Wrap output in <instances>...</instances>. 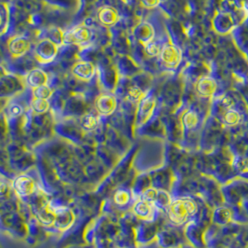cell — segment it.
Returning <instances> with one entry per match:
<instances>
[{
  "label": "cell",
  "mask_w": 248,
  "mask_h": 248,
  "mask_svg": "<svg viewBox=\"0 0 248 248\" xmlns=\"http://www.w3.org/2000/svg\"><path fill=\"white\" fill-rule=\"evenodd\" d=\"M25 81L15 74H2L0 79V96L2 98L14 97L25 89Z\"/></svg>",
  "instance_id": "1"
},
{
  "label": "cell",
  "mask_w": 248,
  "mask_h": 248,
  "mask_svg": "<svg viewBox=\"0 0 248 248\" xmlns=\"http://www.w3.org/2000/svg\"><path fill=\"white\" fill-rule=\"evenodd\" d=\"M94 36L93 30L90 26L81 24L64 33L63 44L84 46L90 44Z\"/></svg>",
  "instance_id": "2"
},
{
  "label": "cell",
  "mask_w": 248,
  "mask_h": 248,
  "mask_svg": "<svg viewBox=\"0 0 248 248\" xmlns=\"http://www.w3.org/2000/svg\"><path fill=\"white\" fill-rule=\"evenodd\" d=\"M59 53V45L48 38L40 39L34 48V57L42 65H46L55 60Z\"/></svg>",
  "instance_id": "3"
},
{
  "label": "cell",
  "mask_w": 248,
  "mask_h": 248,
  "mask_svg": "<svg viewBox=\"0 0 248 248\" xmlns=\"http://www.w3.org/2000/svg\"><path fill=\"white\" fill-rule=\"evenodd\" d=\"M159 57V62L164 68L175 69L181 64L182 53L181 49L171 41L164 43L162 46Z\"/></svg>",
  "instance_id": "4"
},
{
  "label": "cell",
  "mask_w": 248,
  "mask_h": 248,
  "mask_svg": "<svg viewBox=\"0 0 248 248\" xmlns=\"http://www.w3.org/2000/svg\"><path fill=\"white\" fill-rule=\"evenodd\" d=\"M156 107V99L153 93L146 92L142 99L138 103L136 112V125L141 126L150 120Z\"/></svg>",
  "instance_id": "5"
},
{
  "label": "cell",
  "mask_w": 248,
  "mask_h": 248,
  "mask_svg": "<svg viewBox=\"0 0 248 248\" xmlns=\"http://www.w3.org/2000/svg\"><path fill=\"white\" fill-rule=\"evenodd\" d=\"M117 97L113 92H102L95 100V108L102 116L112 115L117 108Z\"/></svg>",
  "instance_id": "6"
},
{
  "label": "cell",
  "mask_w": 248,
  "mask_h": 248,
  "mask_svg": "<svg viewBox=\"0 0 248 248\" xmlns=\"http://www.w3.org/2000/svg\"><path fill=\"white\" fill-rule=\"evenodd\" d=\"M73 76L80 81L88 82L93 79L97 73L96 66L91 61H79L71 69Z\"/></svg>",
  "instance_id": "7"
},
{
  "label": "cell",
  "mask_w": 248,
  "mask_h": 248,
  "mask_svg": "<svg viewBox=\"0 0 248 248\" xmlns=\"http://www.w3.org/2000/svg\"><path fill=\"white\" fill-rule=\"evenodd\" d=\"M31 40L24 35H14L8 40V50L13 58H20L31 49Z\"/></svg>",
  "instance_id": "8"
},
{
  "label": "cell",
  "mask_w": 248,
  "mask_h": 248,
  "mask_svg": "<svg viewBox=\"0 0 248 248\" xmlns=\"http://www.w3.org/2000/svg\"><path fill=\"white\" fill-rule=\"evenodd\" d=\"M133 35L137 41L141 45L145 46L155 39V29L152 23L141 21L134 26Z\"/></svg>",
  "instance_id": "9"
},
{
  "label": "cell",
  "mask_w": 248,
  "mask_h": 248,
  "mask_svg": "<svg viewBox=\"0 0 248 248\" xmlns=\"http://www.w3.org/2000/svg\"><path fill=\"white\" fill-rule=\"evenodd\" d=\"M97 19L103 26L112 27L119 21V12L111 6H103L98 10Z\"/></svg>",
  "instance_id": "10"
},
{
  "label": "cell",
  "mask_w": 248,
  "mask_h": 248,
  "mask_svg": "<svg viewBox=\"0 0 248 248\" xmlns=\"http://www.w3.org/2000/svg\"><path fill=\"white\" fill-rule=\"evenodd\" d=\"M217 88L216 80L210 77H202L195 83V90L201 97L208 98L214 95Z\"/></svg>",
  "instance_id": "11"
},
{
  "label": "cell",
  "mask_w": 248,
  "mask_h": 248,
  "mask_svg": "<svg viewBox=\"0 0 248 248\" xmlns=\"http://www.w3.org/2000/svg\"><path fill=\"white\" fill-rule=\"evenodd\" d=\"M25 83L32 90L36 89L38 87L47 85L48 76L42 69L34 68L33 70H31L25 77Z\"/></svg>",
  "instance_id": "12"
},
{
  "label": "cell",
  "mask_w": 248,
  "mask_h": 248,
  "mask_svg": "<svg viewBox=\"0 0 248 248\" xmlns=\"http://www.w3.org/2000/svg\"><path fill=\"white\" fill-rule=\"evenodd\" d=\"M116 69L119 76L121 75L124 77H133L140 72V68L136 64L134 59L127 55H124L118 60Z\"/></svg>",
  "instance_id": "13"
},
{
  "label": "cell",
  "mask_w": 248,
  "mask_h": 248,
  "mask_svg": "<svg viewBox=\"0 0 248 248\" xmlns=\"http://www.w3.org/2000/svg\"><path fill=\"white\" fill-rule=\"evenodd\" d=\"M212 24L216 32L219 34H226L232 30L231 28H232L233 19L230 13L220 12L215 16Z\"/></svg>",
  "instance_id": "14"
},
{
  "label": "cell",
  "mask_w": 248,
  "mask_h": 248,
  "mask_svg": "<svg viewBox=\"0 0 248 248\" xmlns=\"http://www.w3.org/2000/svg\"><path fill=\"white\" fill-rule=\"evenodd\" d=\"M11 20V10L7 2H2L0 5V34L4 35L9 30Z\"/></svg>",
  "instance_id": "15"
},
{
  "label": "cell",
  "mask_w": 248,
  "mask_h": 248,
  "mask_svg": "<svg viewBox=\"0 0 248 248\" xmlns=\"http://www.w3.org/2000/svg\"><path fill=\"white\" fill-rule=\"evenodd\" d=\"M45 3L53 8L64 10V11H71L76 10L78 8L79 0H44Z\"/></svg>",
  "instance_id": "16"
},
{
  "label": "cell",
  "mask_w": 248,
  "mask_h": 248,
  "mask_svg": "<svg viewBox=\"0 0 248 248\" xmlns=\"http://www.w3.org/2000/svg\"><path fill=\"white\" fill-rule=\"evenodd\" d=\"M31 108L35 114L43 115L47 112L50 108V104L46 99H40V98H32L31 101Z\"/></svg>",
  "instance_id": "17"
},
{
  "label": "cell",
  "mask_w": 248,
  "mask_h": 248,
  "mask_svg": "<svg viewBox=\"0 0 248 248\" xmlns=\"http://www.w3.org/2000/svg\"><path fill=\"white\" fill-rule=\"evenodd\" d=\"M99 120L98 118L93 114H85L81 118V128L86 131H93L98 127Z\"/></svg>",
  "instance_id": "18"
},
{
  "label": "cell",
  "mask_w": 248,
  "mask_h": 248,
  "mask_svg": "<svg viewBox=\"0 0 248 248\" xmlns=\"http://www.w3.org/2000/svg\"><path fill=\"white\" fill-rule=\"evenodd\" d=\"M145 94H146V92H144L140 86L135 85V84L128 87V89L126 90V98L131 102L139 103Z\"/></svg>",
  "instance_id": "19"
},
{
  "label": "cell",
  "mask_w": 248,
  "mask_h": 248,
  "mask_svg": "<svg viewBox=\"0 0 248 248\" xmlns=\"http://www.w3.org/2000/svg\"><path fill=\"white\" fill-rule=\"evenodd\" d=\"M46 36L45 38H48L50 40H52L53 42H55L58 45H62L63 44V36L64 33L57 27H52L46 30Z\"/></svg>",
  "instance_id": "20"
},
{
  "label": "cell",
  "mask_w": 248,
  "mask_h": 248,
  "mask_svg": "<svg viewBox=\"0 0 248 248\" xmlns=\"http://www.w3.org/2000/svg\"><path fill=\"white\" fill-rule=\"evenodd\" d=\"M182 124L186 129H192L198 124V116L193 110H189L183 115Z\"/></svg>",
  "instance_id": "21"
},
{
  "label": "cell",
  "mask_w": 248,
  "mask_h": 248,
  "mask_svg": "<svg viewBox=\"0 0 248 248\" xmlns=\"http://www.w3.org/2000/svg\"><path fill=\"white\" fill-rule=\"evenodd\" d=\"M52 94H53V90L48 85H44L32 90V95L34 98L48 100L52 96Z\"/></svg>",
  "instance_id": "22"
},
{
  "label": "cell",
  "mask_w": 248,
  "mask_h": 248,
  "mask_svg": "<svg viewBox=\"0 0 248 248\" xmlns=\"http://www.w3.org/2000/svg\"><path fill=\"white\" fill-rule=\"evenodd\" d=\"M164 44H160L159 41H156L155 39L151 41L150 43H148L147 45L143 46L144 49V53L148 57H156L160 54L162 46Z\"/></svg>",
  "instance_id": "23"
},
{
  "label": "cell",
  "mask_w": 248,
  "mask_h": 248,
  "mask_svg": "<svg viewBox=\"0 0 248 248\" xmlns=\"http://www.w3.org/2000/svg\"><path fill=\"white\" fill-rule=\"evenodd\" d=\"M223 121L227 125L232 126L239 123L240 121V114L237 112L236 110L233 109H229L228 111H226L223 117Z\"/></svg>",
  "instance_id": "24"
},
{
  "label": "cell",
  "mask_w": 248,
  "mask_h": 248,
  "mask_svg": "<svg viewBox=\"0 0 248 248\" xmlns=\"http://www.w3.org/2000/svg\"><path fill=\"white\" fill-rule=\"evenodd\" d=\"M140 5L148 10L155 9L161 4V0H140Z\"/></svg>",
  "instance_id": "25"
},
{
  "label": "cell",
  "mask_w": 248,
  "mask_h": 248,
  "mask_svg": "<svg viewBox=\"0 0 248 248\" xmlns=\"http://www.w3.org/2000/svg\"><path fill=\"white\" fill-rule=\"evenodd\" d=\"M8 111L12 118H14V117H18L19 115H21L23 113V108L18 104H12L9 106Z\"/></svg>",
  "instance_id": "26"
}]
</instances>
